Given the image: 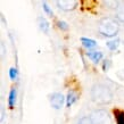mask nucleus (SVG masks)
Here are the masks:
<instances>
[{"mask_svg": "<svg viewBox=\"0 0 124 124\" xmlns=\"http://www.w3.org/2000/svg\"><path fill=\"white\" fill-rule=\"evenodd\" d=\"M86 56L89 57V59H91L93 63H98L100 62L102 58V53L101 51H90L86 54Z\"/></svg>", "mask_w": 124, "mask_h": 124, "instance_id": "nucleus-7", "label": "nucleus"}, {"mask_svg": "<svg viewBox=\"0 0 124 124\" xmlns=\"http://www.w3.org/2000/svg\"><path fill=\"white\" fill-rule=\"evenodd\" d=\"M110 66V60H105V63H104V71H107L108 67Z\"/></svg>", "mask_w": 124, "mask_h": 124, "instance_id": "nucleus-18", "label": "nucleus"}, {"mask_svg": "<svg viewBox=\"0 0 124 124\" xmlns=\"http://www.w3.org/2000/svg\"><path fill=\"white\" fill-rule=\"evenodd\" d=\"M106 46H107V48H108L109 50H116V49L118 48V46H120V39L116 38V39L110 40V41H107Z\"/></svg>", "mask_w": 124, "mask_h": 124, "instance_id": "nucleus-12", "label": "nucleus"}, {"mask_svg": "<svg viewBox=\"0 0 124 124\" xmlns=\"http://www.w3.org/2000/svg\"><path fill=\"white\" fill-rule=\"evenodd\" d=\"M9 78H10L11 80L17 79V70H16V68L11 67L10 70H9Z\"/></svg>", "mask_w": 124, "mask_h": 124, "instance_id": "nucleus-15", "label": "nucleus"}, {"mask_svg": "<svg viewBox=\"0 0 124 124\" xmlns=\"http://www.w3.org/2000/svg\"><path fill=\"white\" fill-rule=\"evenodd\" d=\"M81 42L84 48L86 49H93L97 47V42L92 40V39H88V38H81Z\"/></svg>", "mask_w": 124, "mask_h": 124, "instance_id": "nucleus-8", "label": "nucleus"}, {"mask_svg": "<svg viewBox=\"0 0 124 124\" xmlns=\"http://www.w3.org/2000/svg\"><path fill=\"white\" fill-rule=\"evenodd\" d=\"M115 16H116L117 21L124 23V1H122V2H120V4L117 5L116 11H115Z\"/></svg>", "mask_w": 124, "mask_h": 124, "instance_id": "nucleus-6", "label": "nucleus"}, {"mask_svg": "<svg viewBox=\"0 0 124 124\" xmlns=\"http://www.w3.org/2000/svg\"><path fill=\"white\" fill-rule=\"evenodd\" d=\"M65 97L60 92H55L50 96V105L54 109H60L64 105Z\"/></svg>", "mask_w": 124, "mask_h": 124, "instance_id": "nucleus-4", "label": "nucleus"}, {"mask_svg": "<svg viewBox=\"0 0 124 124\" xmlns=\"http://www.w3.org/2000/svg\"><path fill=\"white\" fill-rule=\"evenodd\" d=\"M42 8H43V10L46 11V14H48L49 16H53V10L49 8V6L46 4V2H43V4H42Z\"/></svg>", "mask_w": 124, "mask_h": 124, "instance_id": "nucleus-16", "label": "nucleus"}, {"mask_svg": "<svg viewBox=\"0 0 124 124\" xmlns=\"http://www.w3.org/2000/svg\"><path fill=\"white\" fill-rule=\"evenodd\" d=\"M16 97H17V91H16V89H11L10 92H9V97H8V104H9V107H10V108H13L14 105H15Z\"/></svg>", "mask_w": 124, "mask_h": 124, "instance_id": "nucleus-10", "label": "nucleus"}, {"mask_svg": "<svg viewBox=\"0 0 124 124\" xmlns=\"http://www.w3.org/2000/svg\"><path fill=\"white\" fill-rule=\"evenodd\" d=\"M116 75L118 76L121 80H124V70H120V71L116 73Z\"/></svg>", "mask_w": 124, "mask_h": 124, "instance_id": "nucleus-17", "label": "nucleus"}, {"mask_svg": "<svg viewBox=\"0 0 124 124\" xmlns=\"http://www.w3.org/2000/svg\"><path fill=\"white\" fill-rule=\"evenodd\" d=\"M38 23H39V27L45 33H48L49 29H50V25H49V22L45 17H39L38 18Z\"/></svg>", "mask_w": 124, "mask_h": 124, "instance_id": "nucleus-9", "label": "nucleus"}, {"mask_svg": "<svg viewBox=\"0 0 124 124\" xmlns=\"http://www.w3.org/2000/svg\"><path fill=\"white\" fill-rule=\"evenodd\" d=\"M78 124H93L92 120H91V117L89 116H84L82 118H80V121L78 122Z\"/></svg>", "mask_w": 124, "mask_h": 124, "instance_id": "nucleus-13", "label": "nucleus"}, {"mask_svg": "<svg viewBox=\"0 0 124 124\" xmlns=\"http://www.w3.org/2000/svg\"><path fill=\"white\" fill-rule=\"evenodd\" d=\"M91 120L93 124H112V118L108 112H106L104 109H98L92 113Z\"/></svg>", "mask_w": 124, "mask_h": 124, "instance_id": "nucleus-3", "label": "nucleus"}, {"mask_svg": "<svg viewBox=\"0 0 124 124\" xmlns=\"http://www.w3.org/2000/svg\"><path fill=\"white\" fill-rule=\"evenodd\" d=\"M56 5L60 9L68 11L75 9V7L78 6V1L76 0H58L56 1Z\"/></svg>", "mask_w": 124, "mask_h": 124, "instance_id": "nucleus-5", "label": "nucleus"}, {"mask_svg": "<svg viewBox=\"0 0 124 124\" xmlns=\"http://www.w3.org/2000/svg\"><path fill=\"white\" fill-rule=\"evenodd\" d=\"M78 100V96H76L75 92H73V91H70L67 94V98H66V105L67 107H71L74 102Z\"/></svg>", "mask_w": 124, "mask_h": 124, "instance_id": "nucleus-11", "label": "nucleus"}, {"mask_svg": "<svg viewBox=\"0 0 124 124\" xmlns=\"http://www.w3.org/2000/svg\"><path fill=\"white\" fill-rule=\"evenodd\" d=\"M91 99L99 105L109 104L113 99V93L107 85L105 84H94L91 89Z\"/></svg>", "mask_w": 124, "mask_h": 124, "instance_id": "nucleus-1", "label": "nucleus"}, {"mask_svg": "<svg viewBox=\"0 0 124 124\" xmlns=\"http://www.w3.org/2000/svg\"><path fill=\"white\" fill-rule=\"evenodd\" d=\"M98 30L102 35L108 37V38H113L118 33L120 26H118V23L116 22V19L110 18V17H105L99 22Z\"/></svg>", "mask_w": 124, "mask_h": 124, "instance_id": "nucleus-2", "label": "nucleus"}, {"mask_svg": "<svg viewBox=\"0 0 124 124\" xmlns=\"http://www.w3.org/2000/svg\"><path fill=\"white\" fill-rule=\"evenodd\" d=\"M57 24H58V27H59L60 30H63V31L68 30V25H67V23L64 22V21H58V22H57Z\"/></svg>", "mask_w": 124, "mask_h": 124, "instance_id": "nucleus-14", "label": "nucleus"}]
</instances>
